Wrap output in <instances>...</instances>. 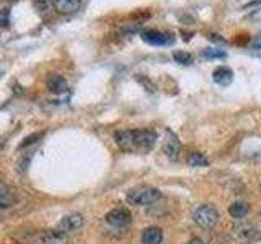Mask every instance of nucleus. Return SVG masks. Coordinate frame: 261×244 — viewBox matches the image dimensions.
<instances>
[{"instance_id": "1", "label": "nucleus", "mask_w": 261, "mask_h": 244, "mask_svg": "<svg viewBox=\"0 0 261 244\" xmlns=\"http://www.w3.org/2000/svg\"><path fill=\"white\" fill-rule=\"evenodd\" d=\"M160 199H162V192L159 189H155V187H149V186L134 187V189L127 191L126 194V200L130 205H136V207L152 205V203H155Z\"/></svg>"}, {"instance_id": "2", "label": "nucleus", "mask_w": 261, "mask_h": 244, "mask_svg": "<svg viewBox=\"0 0 261 244\" xmlns=\"http://www.w3.org/2000/svg\"><path fill=\"white\" fill-rule=\"evenodd\" d=\"M219 220H220L219 210L214 205H211V203L199 205L193 214V222L199 228H202V230H211V228H214L219 223Z\"/></svg>"}, {"instance_id": "3", "label": "nucleus", "mask_w": 261, "mask_h": 244, "mask_svg": "<svg viewBox=\"0 0 261 244\" xmlns=\"http://www.w3.org/2000/svg\"><path fill=\"white\" fill-rule=\"evenodd\" d=\"M28 244H70L67 234L59 230H47L31 234Z\"/></svg>"}, {"instance_id": "4", "label": "nucleus", "mask_w": 261, "mask_h": 244, "mask_svg": "<svg viewBox=\"0 0 261 244\" xmlns=\"http://www.w3.org/2000/svg\"><path fill=\"white\" fill-rule=\"evenodd\" d=\"M157 142V134L153 130H134V150L136 151H150Z\"/></svg>"}, {"instance_id": "5", "label": "nucleus", "mask_w": 261, "mask_h": 244, "mask_svg": "<svg viewBox=\"0 0 261 244\" xmlns=\"http://www.w3.org/2000/svg\"><path fill=\"white\" fill-rule=\"evenodd\" d=\"M106 223H108L110 226L113 228H124L130 223V220H133V217H130V211L124 207H119V208H113L110 210L108 214H106L105 217Z\"/></svg>"}, {"instance_id": "6", "label": "nucleus", "mask_w": 261, "mask_h": 244, "mask_svg": "<svg viewBox=\"0 0 261 244\" xmlns=\"http://www.w3.org/2000/svg\"><path fill=\"white\" fill-rule=\"evenodd\" d=\"M141 38L145 41L147 44H152V46H171L175 43V38L171 36L170 33H162L157 29L142 31Z\"/></svg>"}, {"instance_id": "7", "label": "nucleus", "mask_w": 261, "mask_h": 244, "mask_svg": "<svg viewBox=\"0 0 261 244\" xmlns=\"http://www.w3.org/2000/svg\"><path fill=\"white\" fill-rule=\"evenodd\" d=\"M85 225V218L84 215H80V214H69V215H65L59 225H57V230L65 233V234H69V233H75L79 230H82V226Z\"/></svg>"}, {"instance_id": "8", "label": "nucleus", "mask_w": 261, "mask_h": 244, "mask_svg": "<svg viewBox=\"0 0 261 244\" xmlns=\"http://www.w3.org/2000/svg\"><path fill=\"white\" fill-rule=\"evenodd\" d=\"M163 153L165 157L171 161H176L179 158V151H181V143H179L178 137L171 132V130H167L165 140H163Z\"/></svg>"}, {"instance_id": "9", "label": "nucleus", "mask_w": 261, "mask_h": 244, "mask_svg": "<svg viewBox=\"0 0 261 244\" xmlns=\"http://www.w3.org/2000/svg\"><path fill=\"white\" fill-rule=\"evenodd\" d=\"M114 140L122 151H136L134 150V130L122 129L114 132Z\"/></svg>"}, {"instance_id": "10", "label": "nucleus", "mask_w": 261, "mask_h": 244, "mask_svg": "<svg viewBox=\"0 0 261 244\" xmlns=\"http://www.w3.org/2000/svg\"><path fill=\"white\" fill-rule=\"evenodd\" d=\"M46 86H47L49 92L56 93V95L65 93L69 89L67 80H65L62 75H59V73H51V75L46 78Z\"/></svg>"}, {"instance_id": "11", "label": "nucleus", "mask_w": 261, "mask_h": 244, "mask_svg": "<svg viewBox=\"0 0 261 244\" xmlns=\"http://www.w3.org/2000/svg\"><path fill=\"white\" fill-rule=\"evenodd\" d=\"M51 7L61 15H72L80 8V0H49Z\"/></svg>"}, {"instance_id": "12", "label": "nucleus", "mask_w": 261, "mask_h": 244, "mask_svg": "<svg viewBox=\"0 0 261 244\" xmlns=\"http://www.w3.org/2000/svg\"><path fill=\"white\" fill-rule=\"evenodd\" d=\"M163 241V231L159 226H149L142 231V244H160Z\"/></svg>"}, {"instance_id": "13", "label": "nucleus", "mask_w": 261, "mask_h": 244, "mask_svg": "<svg viewBox=\"0 0 261 244\" xmlns=\"http://www.w3.org/2000/svg\"><path fill=\"white\" fill-rule=\"evenodd\" d=\"M212 80L216 81L217 85H222V86H227L232 83L233 80V72L228 69V67H217L212 73Z\"/></svg>"}, {"instance_id": "14", "label": "nucleus", "mask_w": 261, "mask_h": 244, "mask_svg": "<svg viewBox=\"0 0 261 244\" xmlns=\"http://www.w3.org/2000/svg\"><path fill=\"white\" fill-rule=\"evenodd\" d=\"M250 211V205L247 202H233L230 207H228V214L235 220H242L243 217H247Z\"/></svg>"}, {"instance_id": "15", "label": "nucleus", "mask_w": 261, "mask_h": 244, "mask_svg": "<svg viewBox=\"0 0 261 244\" xmlns=\"http://www.w3.org/2000/svg\"><path fill=\"white\" fill-rule=\"evenodd\" d=\"M15 202H16V195L12 191L0 189V210H7L13 207Z\"/></svg>"}, {"instance_id": "16", "label": "nucleus", "mask_w": 261, "mask_h": 244, "mask_svg": "<svg viewBox=\"0 0 261 244\" xmlns=\"http://www.w3.org/2000/svg\"><path fill=\"white\" fill-rule=\"evenodd\" d=\"M188 165L193 168H206L209 166V160L204 157L199 151H193L190 157H188Z\"/></svg>"}, {"instance_id": "17", "label": "nucleus", "mask_w": 261, "mask_h": 244, "mask_svg": "<svg viewBox=\"0 0 261 244\" xmlns=\"http://www.w3.org/2000/svg\"><path fill=\"white\" fill-rule=\"evenodd\" d=\"M43 135H44V132H36V134H31V135H28V137H24L23 138V142L18 145V150H23V148H27V146H30V145H35L39 138H43Z\"/></svg>"}, {"instance_id": "18", "label": "nucleus", "mask_w": 261, "mask_h": 244, "mask_svg": "<svg viewBox=\"0 0 261 244\" xmlns=\"http://www.w3.org/2000/svg\"><path fill=\"white\" fill-rule=\"evenodd\" d=\"M173 59L179 64L188 65V64L193 62V55L190 52H185V51H176V52H173Z\"/></svg>"}, {"instance_id": "19", "label": "nucleus", "mask_w": 261, "mask_h": 244, "mask_svg": "<svg viewBox=\"0 0 261 244\" xmlns=\"http://www.w3.org/2000/svg\"><path fill=\"white\" fill-rule=\"evenodd\" d=\"M0 24H2L4 28L10 26V10H8V8L0 10Z\"/></svg>"}, {"instance_id": "20", "label": "nucleus", "mask_w": 261, "mask_h": 244, "mask_svg": "<svg viewBox=\"0 0 261 244\" xmlns=\"http://www.w3.org/2000/svg\"><path fill=\"white\" fill-rule=\"evenodd\" d=\"M204 55L209 59H216V57H225V52L222 49H207V51H204Z\"/></svg>"}, {"instance_id": "21", "label": "nucleus", "mask_w": 261, "mask_h": 244, "mask_svg": "<svg viewBox=\"0 0 261 244\" xmlns=\"http://www.w3.org/2000/svg\"><path fill=\"white\" fill-rule=\"evenodd\" d=\"M30 163V157L27 158H21L20 163H18V171H21V173H24V169H27V165Z\"/></svg>"}, {"instance_id": "22", "label": "nucleus", "mask_w": 261, "mask_h": 244, "mask_svg": "<svg viewBox=\"0 0 261 244\" xmlns=\"http://www.w3.org/2000/svg\"><path fill=\"white\" fill-rule=\"evenodd\" d=\"M253 47H255V49H259V51H261V35H258V36L255 38V43H253Z\"/></svg>"}, {"instance_id": "23", "label": "nucleus", "mask_w": 261, "mask_h": 244, "mask_svg": "<svg viewBox=\"0 0 261 244\" xmlns=\"http://www.w3.org/2000/svg\"><path fill=\"white\" fill-rule=\"evenodd\" d=\"M186 244H204V241H202V239H199V238H191V239L188 241Z\"/></svg>"}, {"instance_id": "24", "label": "nucleus", "mask_w": 261, "mask_h": 244, "mask_svg": "<svg viewBox=\"0 0 261 244\" xmlns=\"http://www.w3.org/2000/svg\"><path fill=\"white\" fill-rule=\"evenodd\" d=\"M2 4H13V2H16V0H0Z\"/></svg>"}, {"instance_id": "25", "label": "nucleus", "mask_w": 261, "mask_h": 244, "mask_svg": "<svg viewBox=\"0 0 261 244\" xmlns=\"http://www.w3.org/2000/svg\"><path fill=\"white\" fill-rule=\"evenodd\" d=\"M259 192H261V186H259Z\"/></svg>"}]
</instances>
